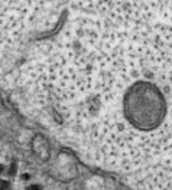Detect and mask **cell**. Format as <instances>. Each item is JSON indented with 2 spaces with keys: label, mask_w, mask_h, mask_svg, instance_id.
Listing matches in <instances>:
<instances>
[{
  "label": "cell",
  "mask_w": 172,
  "mask_h": 190,
  "mask_svg": "<svg viewBox=\"0 0 172 190\" xmlns=\"http://www.w3.org/2000/svg\"><path fill=\"white\" fill-rule=\"evenodd\" d=\"M48 101L62 137L135 190H172V0L123 19L77 15L59 33Z\"/></svg>",
  "instance_id": "1"
},
{
  "label": "cell",
  "mask_w": 172,
  "mask_h": 190,
  "mask_svg": "<svg viewBox=\"0 0 172 190\" xmlns=\"http://www.w3.org/2000/svg\"><path fill=\"white\" fill-rule=\"evenodd\" d=\"M56 0H0V69L6 66L35 32L51 26Z\"/></svg>",
  "instance_id": "2"
}]
</instances>
